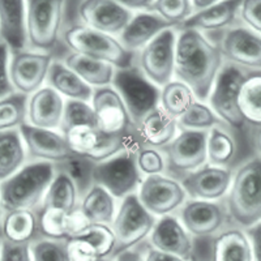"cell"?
<instances>
[{
    "label": "cell",
    "mask_w": 261,
    "mask_h": 261,
    "mask_svg": "<svg viewBox=\"0 0 261 261\" xmlns=\"http://www.w3.org/2000/svg\"><path fill=\"white\" fill-rule=\"evenodd\" d=\"M222 62L218 46L202 33L184 29L176 36L174 74L192 90L196 99H208Z\"/></svg>",
    "instance_id": "6da1fadb"
},
{
    "label": "cell",
    "mask_w": 261,
    "mask_h": 261,
    "mask_svg": "<svg viewBox=\"0 0 261 261\" xmlns=\"http://www.w3.org/2000/svg\"><path fill=\"white\" fill-rule=\"evenodd\" d=\"M55 166L48 162H30L11 178L0 183V201L3 212L37 211L41 206L51 181Z\"/></svg>",
    "instance_id": "7a4b0ae2"
},
{
    "label": "cell",
    "mask_w": 261,
    "mask_h": 261,
    "mask_svg": "<svg viewBox=\"0 0 261 261\" xmlns=\"http://www.w3.org/2000/svg\"><path fill=\"white\" fill-rule=\"evenodd\" d=\"M225 206L230 221L239 228L261 222V157L255 155L239 166L232 175Z\"/></svg>",
    "instance_id": "3957f363"
},
{
    "label": "cell",
    "mask_w": 261,
    "mask_h": 261,
    "mask_svg": "<svg viewBox=\"0 0 261 261\" xmlns=\"http://www.w3.org/2000/svg\"><path fill=\"white\" fill-rule=\"evenodd\" d=\"M63 39L73 54L109 63L118 69H127L135 65L137 55L125 50L119 39L83 24L68 28L63 34Z\"/></svg>",
    "instance_id": "277c9868"
},
{
    "label": "cell",
    "mask_w": 261,
    "mask_h": 261,
    "mask_svg": "<svg viewBox=\"0 0 261 261\" xmlns=\"http://www.w3.org/2000/svg\"><path fill=\"white\" fill-rule=\"evenodd\" d=\"M57 0H30L27 3L28 46L32 51L50 54L62 32L64 6Z\"/></svg>",
    "instance_id": "5b68a950"
},
{
    "label": "cell",
    "mask_w": 261,
    "mask_h": 261,
    "mask_svg": "<svg viewBox=\"0 0 261 261\" xmlns=\"http://www.w3.org/2000/svg\"><path fill=\"white\" fill-rule=\"evenodd\" d=\"M74 155L86 158L95 163L103 162L123 150H139L143 148L137 136H106L95 125H81L62 134Z\"/></svg>",
    "instance_id": "8992f818"
},
{
    "label": "cell",
    "mask_w": 261,
    "mask_h": 261,
    "mask_svg": "<svg viewBox=\"0 0 261 261\" xmlns=\"http://www.w3.org/2000/svg\"><path fill=\"white\" fill-rule=\"evenodd\" d=\"M154 226V216L144 208L136 193L124 197L111 223L115 237L113 258L145 241Z\"/></svg>",
    "instance_id": "52a82bcc"
},
{
    "label": "cell",
    "mask_w": 261,
    "mask_h": 261,
    "mask_svg": "<svg viewBox=\"0 0 261 261\" xmlns=\"http://www.w3.org/2000/svg\"><path fill=\"white\" fill-rule=\"evenodd\" d=\"M111 85L122 98L135 125L150 111L160 107L161 90L141 73L137 65L115 71Z\"/></svg>",
    "instance_id": "ba28073f"
},
{
    "label": "cell",
    "mask_w": 261,
    "mask_h": 261,
    "mask_svg": "<svg viewBox=\"0 0 261 261\" xmlns=\"http://www.w3.org/2000/svg\"><path fill=\"white\" fill-rule=\"evenodd\" d=\"M137 151L127 149L103 162L95 163L93 174L95 186L106 190L116 199L134 195L143 181L136 163Z\"/></svg>",
    "instance_id": "9c48e42d"
},
{
    "label": "cell",
    "mask_w": 261,
    "mask_h": 261,
    "mask_svg": "<svg viewBox=\"0 0 261 261\" xmlns=\"http://www.w3.org/2000/svg\"><path fill=\"white\" fill-rule=\"evenodd\" d=\"M92 109L94 111L95 127L110 137L137 136L134 124L122 98L113 86H103L93 90Z\"/></svg>",
    "instance_id": "30bf717a"
},
{
    "label": "cell",
    "mask_w": 261,
    "mask_h": 261,
    "mask_svg": "<svg viewBox=\"0 0 261 261\" xmlns=\"http://www.w3.org/2000/svg\"><path fill=\"white\" fill-rule=\"evenodd\" d=\"M246 76V71L226 63L217 76L209 95L211 109L214 114L221 119V122L235 129L244 125V120L238 109V95Z\"/></svg>",
    "instance_id": "8fae6325"
},
{
    "label": "cell",
    "mask_w": 261,
    "mask_h": 261,
    "mask_svg": "<svg viewBox=\"0 0 261 261\" xmlns=\"http://www.w3.org/2000/svg\"><path fill=\"white\" fill-rule=\"evenodd\" d=\"M176 34L167 29L158 34L137 55V68L155 86H163L172 81L175 64Z\"/></svg>",
    "instance_id": "7c38bea8"
},
{
    "label": "cell",
    "mask_w": 261,
    "mask_h": 261,
    "mask_svg": "<svg viewBox=\"0 0 261 261\" xmlns=\"http://www.w3.org/2000/svg\"><path fill=\"white\" fill-rule=\"evenodd\" d=\"M208 130H181L162 150L166 167L175 175H187L204 166ZM180 176V178H181Z\"/></svg>",
    "instance_id": "4fadbf2b"
},
{
    "label": "cell",
    "mask_w": 261,
    "mask_h": 261,
    "mask_svg": "<svg viewBox=\"0 0 261 261\" xmlns=\"http://www.w3.org/2000/svg\"><path fill=\"white\" fill-rule=\"evenodd\" d=\"M53 64V55L38 51H18L11 54L9 79L15 92L32 95L42 88Z\"/></svg>",
    "instance_id": "5bb4252c"
},
{
    "label": "cell",
    "mask_w": 261,
    "mask_h": 261,
    "mask_svg": "<svg viewBox=\"0 0 261 261\" xmlns=\"http://www.w3.org/2000/svg\"><path fill=\"white\" fill-rule=\"evenodd\" d=\"M137 197L149 213L165 217L184 204L187 193L175 179L151 175L141 181Z\"/></svg>",
    "instance_id": "9a60e30c"
},
{
    "label": "cell",
    "mask_w": 261,
    "mask_h": 261,
    "mask_svg": "<svg viewBox=\"0 0 261 261\" xmlns=\"http://www.w3.org/2000/svg\"><path fill=\"white\" fill-rule=\"evenodd\" d=\"M217 46L228 64L243 71H261V36L257 33L242 27L231 28Z\"/></svg>",
    "instance_id": "2e32d148"
},
{
    "label": "cell",
    "mask_w": 261,
    "mask_h": 261,
    "mask_svg": "<svg viewBox=\"0 0 261 261\" xmlns=\"http://www.w3.org/2000/svg\"><path fill=\"white\" fill-rule=\"evenodd\" d=\"M230 220L225 205L216 201L190 200L180 211V222L193 238H214Z\"/></svg>",
    "instance_id": "e0dca14e"
},
{
    "label": "cell",
    "mask_w": 261,
    "mask_h": 261,
    "mask_svg": "<svg viewBox=\"0 0 261 261\" xmlns=\"http://www.w3.org/2000/svg\"><path fill=\"white\" fill-rule=\"evenodd\" d=\"M79 18L84 27L107 36H120L134 15L119 2L90 0L79 6Z\"/></svg>",
    "instance_id": "ac0fdd59"
},
{
    "label": "cell",
    "mask_w": 261,
    "mask_h": 261,
    "mask_svg": "<svg viewBox=\"0 0 261 261\" xmlns=\"http://www.w3.org/2000/svg\"><path fill=\"white\" fill-rule=\"evenodd\" d=\"M27 155L33 162H48L53 165L63 162L74 155L62 134L55 130L37 128L25 123L20 127Z\"/></svg>",
    "instance_id": "d6986e66"
},
{
    "label": "cell",
    "mask_w": 261,
    "mask_h": 261,
    "mask_svg": "<svg viewBox=\"0 0 261 261\" xmlns=\"http://www.w3.org/2000/svg\"><path fill=\"white\" fill-rule=\"evenodd\" d=\"M232 172L228 167L204 165L200 169L180 178L179 183L192 200L216 201L228 192Z\"/></svg>",
    "instance_id": "ffe728a7"
},
{
    "label": "cell",
    "mask_w": 261,
    "mask_h": 261,
    "mask_svg": "<svg viewBox=\"0 0 261 261\" xmlns=\"http://www.w3.org/2000/svg\"><path fill=\"white\" fill-rule=\"evenodd\" d=\"M151 248L187 260L192 257L193 238L176 217L165 216L149 235Z\"/></svg>",
    "instance_id": "44dd1931"
},
{
    "label": "cell",
    "mask_w": 261,
    "mask_h": 261,
    "mask_svg": "<svg viewBox=\"0 0 261 261\" xmlns=\"http://www.w3.org/2000/svg\"><path fill=\"white\" fill-rule=\"evenodd\" d=\"M0 42L11 54L28 47L27 3L21 0H0Z\"/></svg>",
    "instance_id": "7402d4cb"
},
{
    "label": "cell",
    "mask_w": 261,
    "mask_h": 261,
    "mask_svg": "<svg viewBox=\"0 0 261 261\" xmlns=\"http://www.w3.org/2000/svg\"><path fill=\"white\" fill-rule=\"evenodd\" d=\"M64 111L62 95L50 86H42L28 99V124L43 129L60 128Z\"/></svg>",
    "instance_id": "603a6c76"
},
{
    "label": "cell",
    "mask_w": 261,
    "mask_h": 261,
    "mask_svg": "<svg viewBox=\"0 0 261 261\" xmlns=\"http://www.w3.org/2000/svg\"><path fill=\"white\" fill-rule=\"evenodd\" d=\"M36 213L41 239L67 242L89 225L79 209L73 213H65L59 209L38 208Z\"/></svg>",
    "instance_id": "cb8c5ba5"
},
{
    "label": "cell",
    "mask_w": 261,
    "mask_h": 261,
    "mask_svg": "<svg viewBox=\"0 0 261 261\" xmlns=\"http://www.w3.org/2000/svg\"><path fill=\"white\" fill-rule=\"evenodd\" d=\"M167 29H172V25L163 20L155 12H140L132 17L129 24L120 33L119 42L129 53L143 50L158 34Z\"/></svg>",
    "instance_id": "d4e9b609"
},
{
    "label": "cell",
    "mask_w": 261,
    "mask_h": 261,
    "mask_svg": "<svg viewBox=\"0 0 261 261\" xmlns=\"http://www.w3.org/2000/svg\"><path fill=\"white\" fill-rule=\"evenodd\" d=\"M136 130L141 146L162 149L176 136L178 122L161 107H157L144 116L136 125Z\"/></svg>",
    "instance_id": "484cf974"
},
{
    "label": "cell",
    "mask_w": 261,
    "mask_h": 261,
    "mask_svg": "<svg viewBox=\"0 0 261 261\" xmlns=\"http://www.w3.org/2000/svg\"><path fill=\"white\" fill-rule=\"evenodd\" d=\"M241 2H221L209 8L192 13L188 20L180 25L181 30L191 29L197 32H216L231 27L241 9Z\"/></svg>",
    "instance_id": "4316f807"
},
{
    "label": "cell",
    "mask_w": 261,
    "mask_h": 261,
    "mask_svg": "<svg viewBox=\"0 0 261 261\" xmlns=\"http://www.w3.org/2000/svg\"><path fill=\"white\" fill-rule=\"evenodd\" d=\"M211 261H253L251 243L243 228H225L214 237Z\"/></svg>",
    "instance_id": "83f0119b"
},
{
    "label": "cell",
    "mask_w": 261,
    "mask_h": 261,
    "mask_svg": "<svg viewBox=\"0 0 261 261\" xmlns=\"http://www.w3.org/2000/svg\"><path fill=\"white\" fill-rule=\"evenodd\" d=\"M41 239L36 211L6 212L2 223V241L16 244H33Z\"/></svg>",
    "instance_id": "f1b7e54d"
},
{
    "label": "cell",
    "mask_w": 261,
    "mask_h": 261,
    "mask_svg": "<svg viewBox=\"0 0 261 261\" xmlns=\"http://www.w3.org/2000/svg\"><path fill=\"white\" fill-rule=\"evenodd\" d=\"M46 80L50 88L59 95L68 98V101L88 102L93 97L92 86L84 83L77 74L62 62H53Z\"/></svg>",
    "instance_id": "f546056e"
},
{
    "label": "cell",
    "mask_w": 261,
    "mask_h": 261,
    "mask_svg": "<svg viewBox=\"0 0 261 261\" xmlns=\"http://www.w3.org/2000/svg\"><path fill=\"white\" fill-rule=\"evenodd\" d=\"M64 64L89 86H110L115 76V68L111 64L79 54H68L65 57Z\"/></svg>",
    "instance_id": "4dcf8cb0"
},
{
    "label": "cell",
    "mask_w": 261,
    "mask_h": 261,
    "mask_svg": "<svg viewBox=\"0 0 261 261\" xmlns=\"http://www.w3.org/2000/svg\"><path fill=\"white\" fill-rule=\"evenodd\" d=\"M79 211L88 222L95 225H110L116 214L113 196L95 184L83 197Z\"/></svg>",
    "instance_id": "1f68e13d"
},
{
    "label": "cell",
    "mask_w": 261,
    "mask_h": 261,
    "mask_svg": "<svg viewBox=\"0 0 261 261\" xmlns=\"http://www.w3.org/2000/svg\"><path fill=\"white\" fill-rule=\"evenodd\" d=\"M27 158V149L20 130L0 132V183L25 166Z\"/></svg>",
    "instance_id": "d6a6232c"
},
{
    "label": "cell",
    "mask_w": 261,
    "mask_h": 261,
    "mask_svg": "<svg viewBox=\"0 0 261 261\" xmlns=\"http://www.w3.org/2000/svg\"><path fill=\"white\" fill-rule=\"evenodd\" d=\"M238 109L244 124L261 125V71L247 73L238 95Z\"/></svg>",
    "instance_id": "836d02e7"
},
{
    "label": "cell",
    "mask_w": 261,
    "mask_h": 261,
    "mask_svg": "<svg viewBox=\"0 0 261 261\" xmlns=\"http://www.w3.org/2000/svg\"><path fill=\"white\" fill-rule=\"evenodd\" d=\"M77 199L79 193L73 181L64 172L55 170V176L39 208L59 209L65 213H73L79 209Z\"/></svg>",
    "instance_id": "e575fe53"
},
{
    "label": "cell",
    "mask_w": 261,
    "mask_h": 261,
    "mask_svg": "<svg viewBox=\"0 0 261 261\" xmlns=\"http://www.w3.org/2000/svg\"><path fill=\"white\" fill-rule=\"evenodd\" d=\"M237 155V143L227 130L221 125L208 130L206 157L209 165L217 167H227Z\"/></svg>",
    "instance_id": "d590c367"
},
{
    "label": "cell",
    "mask_w": 261,
    "mask_h": 261,
    "mask_svg": "<svg viewBox=\"0 0 261 261\" xmlns=\"http://www.w3.org/2000/svg\"><path fill=\"white\" fill-rule=\"evenodd\" d=\"M196 101L192 90L186 84L172 80L161 89L160 107L174 119H179Z\"/></svg>",
    "instance_id": "8d00e7d4"
},
{
    "label": "cell",
    "mask_w": 261,
    "mask_h": 261,
    "mask_svg": "<svg viewBox=\"0 0 261 261\" xmlns=\"http://www.w3.org/2000/svg\"><path fill=\"white\" fill-rule=\"evenodd\" d=\"M57 171L64 172L68 175L69 179L73 181L74 187L77 190L79 197L83 199L88 193V191L94 186V174L95 162L86 160V158L79 157V155H72L68 160L54 165Z\"/></svg>",
    "instance_id": "74e56055"
},
{
    "label": "cell",
    "mask_w": 261,
    "mask_h": 261,
    "mask_svg": "<svg viewBox=\"0 0 261 261\" xmlns=\"http://www.w3.org/2000/svg\"><path fill=\"white\" fill-rule=\"evenodd\" d=\"M28 99L17 92L0 99V132L20 129L28 123Z\"/></svg>",
    "instance_id": "f35d334b"
},
{
    "label": "cell",
    "mask_w": 261,
    "mask_h": 261,
    "mask_svg": "<svg viewBox=\"0 0 261 261\" xmlns=\"http://www.w3.org/2000/svg\"><path fill=\"white\" fill-rule=\"evenodd\" d=\"M72 238L86 242L94 249L99 258H113L114 249H115V237L111 226L89 223Z\"/></svg>",
    "instance_id": "ab89813d"
},
{
    "label": "cell",
    "mask_w": 261,
    "mask_h": 261,
    "mask_svg": "<svg viewBox=\"0 0 261 261\" xmlns=\"http://www.w3.org/2000/svg\"><path fill=\"white\" fill-rule=\"evenodd\" d=\"M176 122L181 130H208L223 124L211 107L199 101L193 102L190 109L176 119Z\"/></svg>",
    "instance_id": "60d3db41"
},
{
    "label": "cell",
    "mask_w": 261,
    "mask_h": 261,
    "mask_svg": "<svg viewBox=\"0 0 261 261\" xmlns=\"http://www.w3.org/2000/svg\"><path fill=\"white\" fill-rule=\"evenodd\" d=\"M81 125H95L94 111L92 106L88 105V102L67 101L64 103L62 124H60L62 134Z\"/></svg>",
    "instance_id": "b9f144b4"
},
{
    "label": "cell",
    "mask_w": 261,
    "mask_h": 261,
    "mask_svg": "<svg viewBox=\"0 0 261 261\" xmlns=\"http://www.w3.org/2000/svg\"><path fill=\"white\" fill-rule=\"evenodd\" d=\"M192 4L187 0H160L154 2V12L169 24L181 25L192 16Z\"/></svg>",
    "instance_id": "7bdbcfd3"
},
{
    "label": "cell",
    "mask_w": 261,
    "mask_h": 261,
    "mask_svg": "<svg viewBox=\"0 0 261 261\" xmlns=\"http://www.w3.org/2000/svg\"><path fill=\"white\" fill-rule=\"evenodd\" d=\"M33 261H68L67 242L38 239L32 244Z\"/></svg>",
    "instance_id": "ee69618b"
},
{
    "label": "cell",
    "mask_w": 261,
    "mask_h": 261,
    "mask_svg": "<svg viewBox=\"0 0 261 261\" xmlns=\"http://www.w3.org/2000/svg\"><path fill=\"white\" fill-rule=\"evenodd\" d=\"M136 163L140 172L148 176L161 175V172L166 169V162L162 153L158 149L146 148V146L139 149L136 154Z\"/></svg>",
    "instance_id": "f6af8a7d"
},
{
    "label": "cell",
    "mask_w": 261,
    "mask_h": 261,
    "mask_svg": "<svg viewBox=\"0 0 261 261\" xmlns=\"http://www.w3.org/2000/svg\"><path fill=\"white\" fill-rule=\"evenodd\" d=\"M0 261H33L32 244L0 242Z\"/></svg>",
    "instance_id": "bcb514c9"
},
{
    "label": "cell",
    "mask_w": 261,
    "mask_h": 261,
    "mask_svg": "<svg viewBox=\"0 0 261 261\" xmlns=\"http://www.w3.org/2000/svg\"><path fill=\"white\" fill-rule=\"evenodd\" d=\"M67 255L68 261H99L102 258L98 257L94 249L80 239H68L67 241Z\"/></svg>",
    "instance_id": "7dc6e473"
},
{
    "label": "cell",
    "mask_w": 261,
    "mask_h": 261,
    "mask_svg": "<svg viewBox=\"0 0 261 261\" xmlns=\"http://www.w3.org/2000/svg\"><path fill=\"white\" fill-rule=\"evenodd\" d=\"M239 15L242 20L251 28V30L261 34V0L242 2Z\"/></svg>",
    "instance_id": "c3c4849f"
},
{
    "label": "cell",
    "mask_w": 261,
    "mask_h": 261,
    "mask_svg": "<svg viewBox=\"0 0 261 261\" xmlns=\"http://www.w3.org/2000/svg\"><path fill=\"white\" fill-rule=\"evenodd\" d=\"M9 59L11 51L0 42V99L15 93L11 79H9Z\"/></svg>",
    "instance_id": "681fc988"
},
{
    "label": "cell",
    "mask_w": 261,
    "mask_h": 261,
    "mask_svg": "<svg viewBox=\"0 0 261 261\" xmlns=\"http://www.w3.org/2000/svg\"><path fill=\"white\" fill-rule=\"evenodd\" d=\"M246 234L252 248L253 261H261V222L246 228Z\"/></svg>",
    "instance_id": "f907efd6"
},
{
    "label": "cell",
    "mask_w": 261,
    "mask_h": 261,
    "mask_svg": "<svg viewBox=\"0 0 261 261\" xmlns=\"http://www.w3.org/2000/svg\"><path fill=\"white\" fill-rule=\"evenodd\" d=\"M144 261H187L184 260V258L178 257V256L174 255H169V253L161 252L158 249L151 248L149 247L146 253L144 255Z\"/></svg>",
    "instance_id": "816d5d0a"
},
{
    "label": "cell",
    "mask_w": 261,
    "mask_h": 261,
    "mask_svg": "<svg viewBox=\"0 0 261 261\" xmlns=\"http://www.w3.org/2000/svg\"><path fill=\"white\" fill-rule=\"evenodd\" d=\"M123 7L127 9H139V11H144V12H154V2H130V0H123L119 2Z\"/></svg>",
    "instance_id": "f5cc1de1"
},
{
    "label": "cell",
    "mask_w": 261,
    "mask_h": 261,
    "mask_svg": "<svg viewBox=\"0 0 261 261\" xmlns=\"http://www.w3.org/2000/svg\"><path fill=\"white\" fill-rule=\"evenodd\" d=\"M114 261H144V255L137 249L132 248L119 253Z\"/></svg>",
    "instance_id": "db71d44e"
},
{
    "label": "cell",
    "mask_w": 261,
    "mask_h": 261,
    "mask_svg": "<svg viewBox=\"0 0 261 261\" xmlns=\"http://www.w3.org/2000/svg\"><path fill=\"white\" fill-rule=\"evenodd\" d=\"M251 132H249V139H251V144H252L253 149L257 151V155L261 157V125L258 127H249Z\"/></svg>",
    "instance_id": "11a10c76"
},
{
    "label": "cell",
    "mask_w": 261,
    "mask_h": 261,
    "mask_svg": "<svg viewBox=\"0 0 261 261\" xmlns=\"http://www.w3.org/2000/svg\"><path fill=\"white\" fill-rule=\"evenodd\" d=\"M214 3H216V2H199V0L191 2V4H192V9H195L196 12L204 11V9L209 8L211 6H213Z\"/></svg>",
    "instance_id": "9f6ffc18"
},
{
    "label": "cell",
    "mask_w": 261,
    "mask_h": 261,
    "mask_svg": "<svg viewBox=\"0 0 261 261\" xmlns=\"http://www.w3.org/2000/svg\"><path fill=\"white\" fill-rule=\"evenodd\" d=\"M3 216L4 212L3 208H2V201H0V242H2V223H3Z\"/></svg>",
    "instance_id": "6f0895ef"
},
{
    "label": "cell",
    "mask_w": 261,
    "mask_h": 261,
    "mask_svg": "<svg viewBox=\"0 0 261 261\" xmlns=\"http://www.w3.org/2000/svg\"><path fill=\"white\" fill-rule=\"evenodd\" d=\"M99 261H114V258H102V260Z\"/></svg>",
    "instance_id": "680465c9"
}]
</instances>
